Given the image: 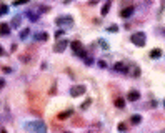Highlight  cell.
Returning <instances> with one entry per match:
<instances>
[{
  "label": "cell",
  "instance_id": "cell-1",
  "mask_svg": "<svg viewBox=\"0 0 165 133\" xmlns=\"http://www.w3.org/2000/svg\"><path fill=\"white\" fill-rule=\"evenodd\" d=\"M25 128L32 133H47V127L45 123L40 122V120H33V122L25 123Z\"/></svg>",
  "mask_w": 165,
  "mask_h": 133
},
{
  "label": "cell",
  "instance_id": "cell-2",
  "mask_svg": "<svg viewBox=\"0 0 165 133\" xmlns=\"http://www.w3.org/2000/svg\"><path fill=\"white\" fill-rule=\"evenodd\" d=\"M145 38H147V37H145L144 32H137V33H134V35H132V38H130V40H132V43H134V45L144 47L145 45Z\"/></svg>",
  "mask_w": 165,
  "mask_h": 133
},
{
  "label": "cell",
  "instance_id": "cell-3",
  "mask_svg": "<svg viewBox=\"0 0 165 133\" xmlns=\"http://www.w3.org/2000/svg\"><path fill=\"white\" fill-rule=\"evenodd\" d=\"M55 23H57L58 27H68L73 23V18L72 17H58L57 20H55Z\"/></svg>",
  "mask_w": 165,
  "mask_h": 133
},
{
  "label": "cell",
  "instance_id": "cell-4",
  "mask_svg": "<svg viewBox=\"0 0 165 133\" xmlns=\"http://www.w3.org/2000/svg\"><path fill=\"white\" fill-rule=\"evenodd\" d=\"M70 93H72V97H80V95L85 93V87L83 85H73L70 88Z\"/></svg>",
  "mask_w": 165,
  "mask_h": 133
},
{
  "label": "cell",
  "instance_id": "cell-5",
  "mask_svg": "<svg viewBox=\"0 0 165 133\" xmlns=\"http://www.w3.org/2000/svg\"><path fill=\"white\" fill-rule=\"evenodd\" d=\"M72 50L75 52V53H77V55H85V53H83V47H82V43H80V42H72Z\"/></svg>",
  "mask_w": 165,
  "mask_h": 133
},
{
  "label": "cell",
  "instance_id": "cell-6",
  "mask_svg": "<svg viewBox=\"0 0 165 133\" xmlns=\"http://www.w3.org/2000/svg\"><path fill=\"white\" fill-rule=\"evenodd\" d=\"M135 12V7H127V8H124V10L120 12V15L124 17V18H129V17H132V13Z\"/></svg>",
  "mask_w": 165,
  "mask_h": 133
},
{
  "label": "cell",
  "instance_id": "cell-7",
  "mask_svg": "<svg viewBox=\"0 0 165 133\" xmlns=\"http://www.w3.org/2000/svg\"><path fill=\"white\" fill-rule=\"evenodd\" d=\"M65 48H67V40H60V42L57 43V45L53 47V50L58 52V53H62V52L65 50Z\"/></svg>",
  "mask_w": 165,
  "mask_h": 133
},
{
  "label": "cell",
  "instance_id": "cell-8",
  "mask_svg": "<svg viewBox=\"0 0 165 133\" xmlns=\"http://www.w3.org/2000/svg\"><path fill=\"white\" fill-rule=\"evenodd\" d=\"M127 98H129L130 102H137L140 98V93L137 92V90H132V92H129V95H127Z\"/></svg>",
  "mask_w": 165,
  "mask_h": 133
},
{
  "label": "cell",
  "instance_id": "cell-9",
  "mask_svg": "<svg viewBox=\"0 0 165 133\" xmlns=\"http://www.w3.org/2000/svg\"><path fill=\"white\" fill-rule=\"evenodd\" d=\"M47 38H48L47 32H40V33H37L35 35V40H38V42H43V40H47Z\"/></svg>",
  "mask_w": 165,
  "mask_h": 133
},
{
  "label": "cell",
  "instance_id": "cell-10",
  "mask_svg": "<svg viewBox=\"0 0 165 133\" xmlns=\"http://www.w3.org/2000/svg\"><path fill=\"white\" fill-rule=\"evenodd\" d=\"M9 30H10V28H9V25H7V23H0V35H7V33H9Z\"/></svg>",
  "mask_w": 165,
  "mask_h": 133
},
{
  "label": "cell",
  "instance_id": "cell-11",
  "mask_svg": "<svg viewBox=\"0 0 165 133\" xmlns=\"http://www.w3.org/2000/svg\"><path fill=\"white\" fill-rule=\"evenodd\" d=\"M160 55H162V52H160L159 48H154V50L150 52V57H152V58H159Z\"/></svg>",
  "mask_w": 165,
  "mask_h": 133
},
{
  "label": "cell",
  "instance_id": "cell-12",
  "mask_svg": "<svg viewBox=\"0 0 165 133\" xmlns=\"http://www.w3.org/2000/svg\"><path fill=\"white\" fill-rule=\"evenodd\" d=\"M115 107L124 108V107H125V100H122V98H117V100H115Z\"/></svg>",
  "mask_w": 165,
  "mask_h": 133
},
{
  "label": "cell",
  "instance_id": "cell-13",
  "mask_svg": "<svg viewBox=\"0 0 165 133\" xmlns=\"http://www.w3.org/2000/svg\"><path fill=\"white\" fill-rule=\"evenodd\" d=\"M115 70H119V72H127V66H125L124 63H117V65H115Z\"/></svg>",
  "mask_w": 165,
  "mask_h": 133
},
{
  "label": "cell",
  "instance_id": "cell-14",
  "mask_svg": "<svg viewBox=\"0 0 165 133\" xmlns=\"http://www.w3.org/2000/svg\"><path fill=\"white\" fill-rule=\"evenodd\" d=\"M108 8H110V2H107V4L102 7V15H107V13H108Z\"/></svg>",
  "mask_w": 165,
  "mask_h": 133
},
{
  "label": "cell",
  "instance_id": "cell-15",
  "mask_svg": "<svg viewBox=\"0 0 165 133\" xmlns=\"http://www.w3.org/2000/svg\"><path fill=\"white\" fill-rule=\"evenodd\" d=\"M130 120H132V125H137V123H140V120H142V118H140V115H134Z\"/></svg>",
  "mask_w": 165,
  "mask_h": 133
},
{
  "label": "cell",
  "instance_id": "cell-16",
  "mask_svg": "<svg viewBox=\"0 0 165 133\" xmlns=\"http://www.w3.org/2000/svg\"><path fill=\"white\" fill-rule=\"evenodd\" d=\"M27 17H28V18H30V20H38V15H35V13H33V12H27Z\"/></svg>",
  "mask_w": 165,
  "mask_h": 133
},
{
  "label": "cell",
  "instance_id": "cell-17",
  "mask_svg": "<svg viewBox=\"0 0 165 133\" xmlns=\"http://www.w3.org/2000/svg\"><path fill=\"white\" fill-rule=\"evenodd\" d=\"M7 12H9V7H7V5H0V17L5 15Z\"/></svg>",
  "mask_w": 165,
  "mask_h": 133
},
{
  "label": "cell",
  "instance_id": "cell-18",
  "mask_svg": "<svg viewBox=\"0 0 165 133\" xmlns=\"http://www.w3.org/2000/svg\"><path fill=\"white\" fill-rule=\"evenodd\" d=\"M28 2H30V0H15V2H14V5H23V4H28Z\"/></svg>",
  "mask_w": 165,
  "mask_h": 133
},
{
  "label": "cell",
  "instance_id": "cell-19",
  "mask_svg": "<svg viewBox=\"0 0 165 133\" xmlns=\"http://www.w3.org/2000/svg\"><path fill=\"white\" fill-rule=\"evenodd\" d=\"M80 120H82V118H75V120H73V125H75V127H82L83 125V122H80Z\"/></svg>",
  "mask_w": 165,
  "mask_h": 133
},
{
  "label": "cell",
  "instance_id": "cell-20",
  "mask_svg": "<svg viewBox=\"0 0 165 133\" xmlns=\"http://www.w3.org/2000/svg\"><path fill=\"white\" fill-rule=\"evenodd\" d=\"M28 33H30V30H28V28H25V30H22L20 37H22V38H25V37H27V35H28Z\"/></svg>",
  "mask_w": 165,
  "mask_h": 133
},
{
  "label": "cell",
  "instance_id": "cell-21",
  "mask_svg": "<svg viewBox=\"0 0 165 133\" xmlns=\"http://www.w3.org/2000/svg\"><path fill=\"white\" fill-rule=\"evenodd\" d=\"M90 103H92V100H87V102H83V103H82V108L85 110V108H87L88 105H90Z\"/></svg>",
  "mask_w": 165,
  "mask_h": 133
},
{
  "label": "cell",
  "instance_id": "cell-22",
  "mask_svg": "<svg viewBox=\"0 0 165 133\" xmlns=\"http://www.w3.org/2000/svg\"><path fill=\"white\" fill-rule=\"evenodd\" d=\"M12 23H14V25H18V23H20V17H15V18H14V22H12Z\"/></svg>",
  "mask_w": 165,
  "mask_h": 133
},
{
  "label": "cell",
  "instance_id": "cell-23",
  "mask_svg": "<svg viewBox=\"0 0 165 133\" xmlns=\"http://www.w3.org/2000/svg\"><path fill=\"white\" fill-rule=\"evenodd\" d=\"M70 115V112H63L62 115H58V118H65V117H68Z\"/></svg>",
  "mask_w": 165,
  "mask_h": 133
},
{
  "label": "cell",
  "instance_id": "cell-24",
  "mask_svg": "<svg viewBox=\"0 0 165 133\" xmlns=\"http://www.w3.org/2000/svg\"><path fill=\"white\" fill-rule=\"evenodd\" d=\"M108 32H117V25H112V27H108Z\"/></svg>",
  "mask_w": 165,
  "mask_h": 133
},
{
  "label": "cell",
  "instance_id": "cell-25",
  "mask_svg": "<svg viewBox=\"0 0 165 133\" xmlns=\"http://www.w3.org/2000/svg\"><path fill=\"white\" fill-rule=\"evenodd\" d=\"M119 130H120V132H124V130H125V123H120V125H119Z\"/></svg>",
  "mask_w": 165,
  "mask_h": 133
},
{
  "label": "cell",
  "instance_id": "cell-26",
  "mask_svg": "<svg viewBox=\"0 0 165 133\" xmlns=\"http://www.w3.org/2000/svg\"><path fill=\"white\" fill-rule=\"evenodd\" d=\"M0 55H2V47H0Z\"/></svg>",
  "mask_w": 165,
  "mask_h": 133
},
{
  "label": "cell",
  "instance_id": "cell-27",
  "mask_svg": "<svg viewBox=\"0 0 165 133\" xmlns=\"http://www.w3.org/2000/svg\"><path fill=\"white\" fill-rule=\"evenodd\" d=\"M164 107H165V100H164Z\"/></svg>",
  "mask_w": 165,
  "mask_h": 133
},
{
  "label": "cell",
  "instance_id": "cell-28",
  "mask_svg": "<svg viewBox=\"0 0 165 133\" xmlns=\"http://www.w3.org/2000/svg\"><path fill=\"white\" fill-rule=\"evenodd\" d=\"M160 133H165V130H164V132H160Z\"/></svg>",
  "mask_w": 165,
  "mask_h": 133
},
{
  "label": "cell",
  "instance_id": "cell-29",
  "mask_svg": "<svg viewBox=\"0 0 165 133\" xmlns=\"http://www.w3.org/2000/svg\"><path fill=\"white\" fill-rule=\"evenodd\" d=\"M63 133H70V132H63Z\"/></svg>",
  "mask_w": 165,
  "mask_h": 133
},
{
  "label": "cell",
  "instance_id": "cell-30",
  "mask_svg": "<svg viewBox=\"0 0 165 133\" xmlns=\"http://www.w3.org/2000/svg\"><path fill=\"white\" fill-rule=\"evenodd\" d=\"M164 35H165V28H164Z\"/></svg>",
  "mask_w": 165,
  "mask_h": 133
},
{
  "label": "cell",
  "instance_id": "cell-31",
  "mask_svg": "<svg viewBox=\"0 0 165 133\" xmlns=\"http://www.w3.org/2000/svg\"><path fill=\"white\" fill-rule=\"evenodd\" d=\"M67 2H68V0H67Z\"/></svg>",
  "mask_w": 165,
  "mask_h": 133
}]
</instances>
